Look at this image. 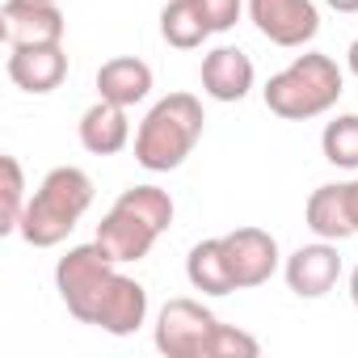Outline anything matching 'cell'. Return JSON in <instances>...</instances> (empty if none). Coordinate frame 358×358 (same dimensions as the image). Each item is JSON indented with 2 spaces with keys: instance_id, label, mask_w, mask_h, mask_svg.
<instances>
[{
  "instance_id": "obj_12",
  "label": "cell",
  "mask_w": 358,
  "mask_h": 358,
  "mask_svg": "<svg viewBox=\"0 0 358 358\" xmlns=\"http://www.w3.org/2000/svg\"><path fill=\"white\" fill-rule=\"evenodd\" d=\"M199 76H203V93L211 101H224V106L228 101H245L253 93V80H257L253 59L241 47H215V51H207Z\"/></svg>"
},
{
  "instance_id": "obj_2",
  "label": "cell",
  "mask_w": 358,
  "mask_h": 358,
  "mask_svg": "<svg viewBox=\"0 0 358 358\" xmlns=\"http://www.w3.org/2000/svg\"><path fill=\"white\" fill-rule=\"evenodd\" d=\"M152 341L164 358H257L262 341L236 324H224L199 299H169L156 312Z\"/></svg>"
},
{
  "instance_id": "obj_19",
  "label": "cell",
  "mask_w": 358,
  "mask_h": 358,
  "mask_svg": "<svg viewBox=\"0 0 358 358\" xmlns=\"http://www.w3.org/2000/svg\"><path fill=\"white\" fill-rule=\"evenodd\" d=\"M0 173H5V186H0V190H5V211H0V232H17L22 228V215H26V173H22V160L17 156H0Z\"/></svg>"
},
{
  "instance_id": "obj_1",
  "label": "cell",
  "mask_w": 358,
  "mask_h": 358,
  "mask_svg": "<svg viewBox=\"0 0 358 358\" xmlns=\"http://www.w3.org/2000/svg\"><path fill=\"white\" fill-rule=\"evenodd\" d=\"M55 291L80 324H93L110 337H131L148 324L143 282L127 278L97 241L76 245L55 262Z\"/></svg>"
},
{
  "instance_id": "obj_16",
  "label": "cell",
  "mask_w": 358,
  "mask_h": 358,
  "mask_svg": "<svg viewBox=\"0 0 358 358\" xmlns=\"http://www.w3.org/2000/svg\"><path fill=\"white\" fill-rule=\"evenodd\" d=\"M211 22L203 17L199 0H169L160 9V38L177 51H199L207 38H211Z\"/></svg>"
},
{
  "instance_id": "obj_9",
  "label": "cell",
  "mask_w": 358,
  "mask_h": 358,
  "mask_svg": "<svg viewBox=\"0 0 358 358\" xmlns=\"http://www.w3.org/2000/svg\"><path fill=\"white\" fill-rule=\"evenodd\" d=\"M224 253H228V270H232L236 291L266 287L282 270L278 241L266 228H236V232H228L224 236Z\"/></svg>"
},
{
  "instance_id": "obj_14",
  "label": "cell",
  "mask_w": 358,
  "mask_h": 358,
  "mask_svg": "<svg viewBox=\"0 0 358 358\" xmlns=\"http://www.w3.org/2000/svg\"><path fill=\"white\" fill-rule=\"evenodd\" d=\"M152 93V68L135 55H114L97 68V97L114 101V106H139Z\"/></svg>"
},
{
  "instance_id": "obj_8",
  "label": "cell",
  "mask_w": 358,
  "mask_h": 358,
  "mask_svg": "<svg viewBox=\"0 0 358 358\" xmlns=\"http://www.w3.org/2000/svg\"><path fill=\"white\" fill-rule=\"evenodd\" d=\"M64 13L59 0H5L0 9V38L9 51L17 47H55L64 43Z\"/></svg>"
},
{
  "instance_id": "obj_10",
  "label": "cell",
  "mask_w": 358,
  "mask_h": 358,
  "mask_svg": "<svg viewBox=\"0 0 358 358\" xmlns=\"http://www.w3.org/2000/svg\"><path fill=\"white\" fill-rule=\"evenodd\" d=\"M282 278L291 287V295L299 299H324L337 282H341V257H337V241H312L299 245L287 262H282Z\"/></svg>"
},
{
  "instance_id": "obj_20",
  "label": "cell",
  "mask_w": 358,
  "mask_h": 358,
  "mask_svg": "<svg viewBox=\"0 0 358 358\" xmlns=\"http://www.w3.org/2000/svg\"><path fill=\"white\" fill-rule=\"evenodd\" d=\"M199 9H203V17L211 22V30L224 34V30H232V26L241 22L245 0H199Z\"/></svg>"
},
{
  "instance_id": "obj_7",
  "label": "cell",
  "mask_w": 358,
  "mask_h": 358,
  "mask_svg": "<svg viewBox=\"0 0 358 358\" xmlns=\"http://www.w3.org/2000/svg\"><path fill=\"white\" fill-rule=\"evenodd\" d=\"M249 22L257 26L262 38H270L274 47L299 51L320 34V9L316 0H245Z\"/></svg>"
},
{
  "instance_id": "obj_5",
  "label": "cell",
  "mask_w": 358,
  "mask_h": 358,
  "mask_svg": "<svg viewBox=\"0 0 358 358\" xmlns=\"http://www.w3.org/2000/svg\"><path fill=\"white\" fill-rule=\"evenodd\" d=\"M203 127H207V114L194 93H169L143 114V122L135 131V160L148 173L182 169L186 156L199 148Z\"/></svg>"
},
{
  "instance_id": "obj_13",
  "label": "cell",
  "mask_w": 358,
  "mask_h": 358,
  "mask_svg": "<svg viewBox=\"0 0 358 358\" xmlns=\"http://www.w3.org/2000/svg\"><path fill=\"white\" fill-rule=\"evenodd\" d=\"M76 135H80V148H85V152H93V156H118V152L131 143L127 106H114V101L97 97V101L80 114Z\"/></svg>"
},
{
  "instance_id": "obj_22",
  "label": "cell",
  "mask_w": 358,
  "mask_h": 358,
  "mask_svg": "<svg viewBox=\"0 0 358 358\" xmlns=\"http://www.w3.org/2000/svg\"><path fill=\"white\" fill-rule=\"evenodd\" d=\"M333 13H358V0H324Z\"/></svg>"
},
{
  "instance_id": "obj_17",
  "label": "cell",
  "mask_w": 358,
  "mask_h": 358,
  "mask_svg": "<svg viewBox=\"0 0 358 358\" xmlns=\"http://www.w3.org/2000/svg\"><path fill=\"white\" fill-rule=\"evenodd\" d=\"M303 224H308L312 236H320V241H350V236H354V224H350L345 203H341V182H337V186H316V190L308 194Z\"/></svg>"
},
{
  "instance_id": "obj_24",
  "label": "cell",
  "mask_w": 358,
  "mask_h": 358,
  "mask_svg": "<svg viewBox=\"0 0 358 358\" xmlns=\"http://www.w3.org/2000/svg\"><path fill=\"white\" fill-rule=\"evenodd\" d=\"M350 299H354V308H358V266L350 270Z\"/></svg>"
},
{
  "instance_id": "obj_3",
  "label": "cell",
  "mask_w": 358,
  "mask_h": 358,
  "mask_svg": "<svg viewBox=\"0 0 358 358\" xmlns=\"http://www.w3.org/2000/svg\"><path fill=\"white\" fill-rule=\"evenodd\" d=\"M177 207L173 194L160 186H131L114 199V207L101 215L97 224V245L110 253V262L118 266H135L152 253V245L169 232Z\"/></svg>"
},
{
  "instance_id": "obj_4",
  "label": "cell",
  "mask_w": 358,
  "mask_h": 358,
  "mask_svg": "<svg viewBox=\"0 0 358 358\" xmlns=\"http://www.w3.org/2000/svg\"><path fill=\"white\" fill-rule=\"evenodd\" d=\"M89 207H93V177L76 164H59L30 194L17 236L30 249H55L72 236V228L85 220Z\"/></svg>"
},
{
  "instance_id": "obj_18",
  "label": "cell",
  "mask_w": 358,
  "mask_h": 358,
  "mask_svg": "<svg viewBox=\"0 0 358 358\" xmlns=\"http://www.w3.org/2000/svg\"><path fill=\"white\" fill-rule=\"evenodd\" d=\"M320 152L329 164L358 173V114H337L320 131Z\"/></svg>"
},
{
  "instance_id": "obj_15",
  "label": "cell",
  "mask_w": 358,
  "mask_h": 358,
  "mask_svg": "<svg viewBox=\"0 0 358 358\" xmlns=\"http://www.w3.org/2000/svg\"><path fill=\"white\" fill-rule=\"evenodd\" d=\"M186 278H190V287L203 291V295H232V291H236L232 270H228V253H224V236L199 241V245L186 253Z\"/></svg>"
},
{
  "instance_id": "obj_21",
  "label": "cell",
  "mask_w": 358,
  "mask_h": 358,
  "mask_svg": "<svg viewBox=\"0 0 358 358\" xmlns=\"http://www.w3.org/2000/svg\"><path fill=\"white\" fill-rule=\"evenodd\" d=\"M341 203H345V215H350L354 236H358V173L350 177V182H341Z\"/></svg>"
},
{
  "instance_id": "obj_6",
  "label": "cell",
  "mask_w": 358,
  "mask_h": 358,
  "mask_svg": "<svg viewBox=\"0 0 358 358\" xmlns=\"http://www.w3.org/2000/svg\"><path fill=\"white\" fill-rule=\"evenodd\" d=\"M345 93V76L337 68L333 55L324 51H303L295 55L282 72H274L262 89L266 97V110L287 118V122H308V118H320L337 106V97Z\"/></svg>"
},
{
  "instance_id": "obj_11",
  "label": "cell",
  "mask_w": 358,
  "mask_h": 358,
  "mask_svg": "<svg viewBox=\"0 0 358 358\" xmlns=\"http://www.w3.org/2000/svg\"><path fill=\"white\" fill-rule=\"evenodd\" d=\"M5 72L22 93L43 97V93H55L68 80V51H64V43H55V47H17V51H9Z\"/></svg>"
},
{
  "instance_id": "obj_23",
  "label": "cell",
  "mask_w": 358,
  "mask_h": 358,
  "mask_svg": "<svg viewBox=\"0 0 358 358\" xmlns=\"http://www.w3.org/2000/svg\"><path fill=\"white\" fill-rule=\"evenodd\" d=\"M345 68L358 76V38H354V43H350V51H345Z\"/></svg>"
}]
</instances>
